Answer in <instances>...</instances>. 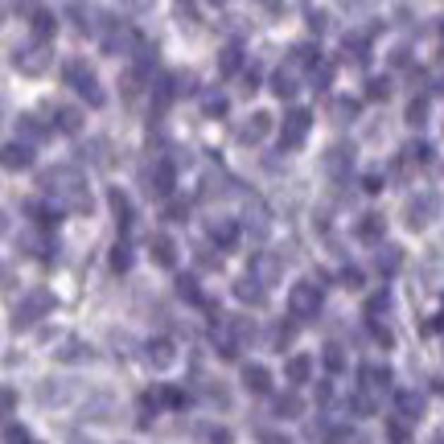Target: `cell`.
<instances>
[{"instance_id":"1","label":"cell","mask_w":444,"mask_h":444,"mask_svg":"<svg viewBox=\"0 0 444 444\" xmlns=\"http://www.w3.org/2000/svg\"><path fill=\"white\" fill-rule=\"evenodd\" d=\"M42 186H46V193H58L66 210H91V189L83 186L78 169H66V164L46 169L42 173Z\"/></svg>"},{"instance_id":"2","label":"cell","mask_w":444,"mask_h":444,"mask_svg":"<svg viewBox=\"0 0 444 444\" xmlns=\"http://www.w3.org/2000/svg\"><path fill=\"white\" fill-rule=\"evenodd\" d=\"M62 78H66V83H71V87L83 95L91 107H103V103H107V95H103V87H99V74H95L83 58L66 62V66H62Z\"/></svg>"},{"instance_id":"3","label":"cell","mask_w":444,"mask_h":444,"mask_svg":"<svg viewBox=\"0 0 444 444\" xmlns=\"http://www.w3.org/2000/svg\"><path fill=\"white\" fill-rule=\"evenodd\" d=\"M288 313H292L296 321L317 317V313H321V288H317V284H292V288H288Z\"/></svg>"},{"instance_id":"4","label":"cell","mask_w":444,"mask_h":444,"mask_svg":"<svg viewBox=\"0 0 444 444\" xmlns=\"http://www.w3.org/2000/svg\"><path fill=\"white\" fill-rule=\"evenodd\" d=\"M308 128H313V116L304 112V107H296V112H288L280 124V148L284 152H292V148H301L304 136H308Z\"/></svg>"},{"instance_id":"5","label":"cell","mask_w":444,"mask_h":444,"mask_svg":"<svg viewBox=\"0 0 444 444\" xmlns=\"http://www.w3.org/2000/svg\"><path fill=\"white\" fill-rule=\"evenodd\" d=\"M49 308H54V296L49 292H29L21 304H17V313H13V321L17 325H33L37 317H46Z\"/></svg>"},{"instance_id":"6","label":"cell","mask_w":444,"mask_h":444,"mask_svg":"<svg viewBox=\"0 0 444 444\" xmlns=\"http://www.w3.org/2000/svg\"><path fill=\"white\" fill-rule=\"evenodd\" d=\"M432 214H436V198H432V193H416V198L407 202V227H412V231H424V227L432 222Z\"/></svg>"},{"instance_id":"7","label":"cell","mask_w":444,"mask_h":444,"mask_svg":"<svg viewBox=\"0 0 444 444\" xmlns=\"http://www.w3.org/2000/svg\"><path fill=\"white\" fill-rule=\"evenodd\" d=\"M173 181H177V173H173V164H169V161L152 164V173H148V189H152L157 198H169V193H173Z\"/></svg>"},{"instance_id":"8","label":"cell","mask_w":444,"mask_h":444,"mask_svg":"<svg viewBox=\"0 0 444 444\" xmlns=\"http://www.w3.org/2000/svg\"><path fill=\"white\" fill-rule=\"evenodd\" d=\"M243 387H247V391H256V395L272 391V371H268V366H259V362H247V366H243Z\"/></svg>"},{"instance_id":"9","label":"cell","mask_w":444,"mask_h":444,"mask_svg":"<svg viewBox=\"0 0 444 444\" xmlns=\"http://www.w3.org/2000/svg\"><path fill=\"white\" fill-rule=\"evenodd\" d=\"M148 251H152V259H157V268H177V247H173L169 234H152Z\"/></svg>"},{"instance_id":"10","label":"cell","mask_w":444,"mask_h":444,"mask_svg":"<svg viewBox=\"0 0 444 444\" xmlns=\"http://www.w3.org/2000/svg\"><path fill=\"white\" fill-rule=\"evenodd\" d=\"M350 164H354V148H346V144H333V148L325 152V173L329 177H342Z\"/></svg>"},{"instance_id":"11","label":"cell","mask_w":444,"mask_h":444,"mask_svg":"<svg viewBox=\"0 0 444 444\" xmlns=\"http://www.w3.org/2000/svg\"><path fill=\"white\" fill-rule=\"evenodd\" d=\"M25 214H33V222L42 227V231H49V227H58V214H62V206H49V202H25Z\"/></svg>"},{"instance_id":"12","label":"cell","mask_w":444,"mask_h":444,"mask_svg":"<svg viewBox=\"0 0 444 444\" xmlns=\"http://www.w3.org/2000/svg\"><path fill=\"white\" fill-rule=\"evenodd\" d=\"M308 374H313V358H308V354H292V358L284 362V378H288V383H308Z\"/></svg>"},{"instance_id":"13","label":"cell","mask_w":444,"mask_h":444,"mask_svg":"<svg viewBox=\"0 0 444 444\" xmlns=\"http://www.w3.org/2000/svg\"><path fill=\"white\" fill-rule=\"evenodd\" d=\"M395 407H399L403 420H420V416H424V395H416V391H399Z\"/></svg>"},{"instance_id":"14","label":"cell","mask_w":444,"mask_h":444,"mask_svg":"<svg viewBox=\"0 0 444 444\" xmlns=\"http://www.w3.org/2000/svg\"><path fill=\"white\" fill-rule=\"evenodd\" d=\"M17 66H21L25 74H37V71H46V46L17 49Z\"/></svg>"},{"instance_id":"15","label":"cell","mask_w":444,"mask_h":444,"mask_svg":"<svg viewBox=\"0 0 444 444\" xmlns=\"http://www.w3.org/2000/svg\"><path fill=\"white\" fill-rule=\"evenodd\" d=\"M399 263H403V251H399L395 243L378 247V256H374V268H378L383 276H391V272H399Z\"/></svg>"},{"instance_id":"16","label":"cell","mask_w":444,"mask_h":444,"mask_svg":"<svg viewBox=\"0 0 444 444\" xmlns=\"http://www.w3.org/2000/svg\"><path fill=\"white\" fill-rule=\"evenodd\" d=\"M387 234V222H383V214H366L362 222H358V239L362 243H378Z\"/></svg>"},{"instance_id":"17","label":"cell","mask_w":444,"mask_h":444,"mask_svg":"<svg viewBox=\"0 0 444 444\" xmlns=\"http://www.w3.org/2000/svg\"><path fill=\"white\" fill-rule=\"evenodd\" d=\"M148 362H152V366H157V371H169V366H173V362H177V354H173V342H152V346H148Z\"/></svg>"},{"instance_id":"18","label":"cell","mask_w":444,"mask_h":444,"mask_svg":"<svg viewBox=\"0 0 444 444\" xmlns=\"http://www.w3.org/2000/svg\"><path fill=\"white\" fill-rule=\"evenodd\" d=\"M210 239L218 247H231L234 239H239V227H234V218H214L210 222Z\"/></svg>"},{"instance_id":"19","label":"cell","mask_w":444,"mask_h":444,"mask_svg":"<svg viewBox=\"0 0 444 444\" xmlns=\"http://www.w3.org/2000/svg\"><path fill=\"white\" fill-rule=\"evenodd\" d=\"M107 202H112V214H116V222L124 227V231H128V227H132V202L124 198V189H112V193H107Z\"/></svg>"},{"instance_id":"20","label":"cell","mask_w":444,"mask_h":444,"mask_svg":"<svg viewBox=\"0 0 444 444\" xmlns=\"http://www.w3.org/2000/svg\"><path fill=\"white\" fill-rule=\"evenodd\" d=\"M276 272H280L276 256H256V259H251V276H256L259 284H272V280H276Z\"/></svg>"},{"instance_id":"21","label":"cell","mask_w":444,"mask_h":444,"mask_svg":"<svg viewBox=\"0 0 444 444\" xmlns=\"http://www.w3.org/2000/svg\"><path fill=\"white\" fill-rule=\"evenodd\" d=\"M301 412H304V399L296 395V391H288V395L276 399V416H280V420H301Z\"/></svg>"},{"instance_id":"22","label":"cell","mask_w":444,"mask_h":444,"mask_svg":"<svg viewBox=\"0 0 444 444\" xmlns=\"http://www.w3.org/2000/svg\"><path fill=\"white\" fill-rule=\"evenodd\" d=\"M234 296L247 304H263V284L256 280V276H243V280L234 284Z\"/></svg>"},{"instance_id":"23","label":"cell","mask_w":444,"mask_h":444,"mask_svg":"<svg viewBox=\"0 0 444 444\" xmlns=\"http://www.w3.org/2000/svg\"><path fill=\"white\" fill-rule=\"evenodd\" d=\"M29 164H33L29 144H8L4 148V169H29Z\"/></svg>"},{"instance_id":"24","label":"cell","mask_w":444,"mask_h":444,"mask_svg":"<svg viewBox=\"0 0 444 444\" xmlns=\"http://www.w3.org/2000/svg\"><path fill=\"white\" fill-rule=\"evenodd\" d=\"M243 66V46H222V54H218V74H234Z\"/></svg>"},{"instance_id":"25","label":"cell","mask_w":444,"mask_h":444,"mask_svg":"<svg viewBox=\"0 0 444 444\" xmlns=\"http://www.w3.org/2000/svg\"><path fill=\"white\" fill-rule=\"evenodd\" d=\"M49 33H54V13L37 8V13H33V37H37V46H46Z\"/></svg>"},{"instance_id":"26","label":"cell","mask_w":444,"mask_h":444,"mask_svg":"<svg viewBox=\"0 0 444 444\" xmlns=\"http://www.w3.org/2000/svg\"><path fill=\"white\" fill-rule=\"evenodd\" d=\"M292 62H296V66H308V71H313V66H321V49L304 42V46L292 49Z\"/></svg>"},{"instance_id":"27","label":"cell","mask_w":444,"mask_h":444,"mask_svg":"<svg viewBox=\"0 0 444 444\" xmlns=\"http://www.w3.org/2000/svg\"><path fill=\"white\" fill-rule=\"evenodd\" d=\"M362 378H366V387H371V391H378V387L387 391V387H391V371H387V366H366Z\"/></svg>"},{"instance_id":"28","label":"cell","mask_w":444,"mask_h":444,"mask_svg":"<svg viewBox=\"0 0 444 444\" xmlns=\"http://www.w3.org/2000/svg\"><path fill=\"white\" fill-rule=\"evenodd\" d=\"M177 296L189 304H202V288H198V280L193 276H177Z\"/></svg>"},{"instance_id":"29","label":"cell","mask_w":444,"mask_h":444,"mask_svg":"<svg viewBox=\"0 0 444 444\" xmlns=\"http://www.w3.org/2000/svg\"><path fill=\"white\" fill-rule=\"evenodd\" d=\"M268 128H272V116H268V112H256L243 136H247V140H259V136H268Z\"/></svg>"},{"instance_id":"30","label":"cell","mask_w":444,"mask_h":444,"mask_svg":"<svg viewBox=\"0 0 444 444\" xmlns=\"http://www.w3.org/2000/svg\"><path fill=\"white\" fill-rule=\"evenodd\" d=\"M272 91L280 95V99L296 95V78H292V71H276V78H272Z\"/></svg>"},{"instance_id":"31","label":"cell","mask_w":444,"mask_h":444,"mask_svg":"<svg viewBox=\"0 0 444 444\" xmlns=\"http://www.w3.org/2000/svg\"><path fill=\"white\" fill-rule=\"evenodd\" d=\"M231 333H234V346H243V342L256 337V325H251L247 317H231Z\"/></svg>"},{"instance_id":"32","label":"cell","mask_w":444,"mask_h":444,"mask_svg":"<svg viewBox=\"0 0 444 444\" xmlns=\"http://www.w3.org/2000/svg\"><path fill=\"white\" fill-rule=\"evenodd\" d=\"M308 83H313L317 91H325L329 83H333V66H329V62H321V66H313V71H308Z\"/></svg>"},{"instance_id":"33","label":"cell","mask_w":444,"mask_h":444,"mask_svg":"<svg viewBox=\"0 0 444 444\" xmlns=\"http://www.w3.org/2000/svg\"><path fill=\"white\" fill-rule=\"evenodd\" d=\"M58 128H62V132H78V128H83V116H78L74 107H58Z\"/></svg>"},{"instance_id":"34","label":"cell","mask_w":444,"mask_h":444,"mask_svg":"<svg viewBox=\"0 0 444 444\" xmlns=\"http://www.w3.org/2000/svg\"><path fill=\"white\" fill-rule=\"evenodd\" d=\"M112 268H116V272H128V268H132V247H128V243H116V247H112Z\"/></svg>"},{"instance_id":"35","label":"cell","mask_w":444,"mask_h":444,"mask_svg":"<svg viewBox=\"0 0 444 444\" xmlns=\"http://www.w3.org/2000/svg\"><path fill=\"white\" fill-rule=\"evenodd\" d=\"M407 124H412V128L428 124V99H412V107H407Z\"/></svg>"},{"instance_id":"36","label":"cell","mask_w":444,"mask_h":444,"mask_svg":"<svg viewBox=\"0 0 444 444\" xmlns=\"http://www.w3.org/2000/svg\"><path fill=\"white\" fill-rule=\"evenodd\" d=\"M391 95V78H371L366 83V99H387Z\"/></svg>"},{"instance_id":"37","label":"cell","mask_w":444,"mask_h":444,"mask_svg":"<svg viewBox=\"0 0 444 444\" xmlns=\"http://www.w3.org/2000/svg\"><path fill=\"white\" fill-rule=\"evenodd\" d=\"M4 440H8V444H37V440H33V436L21 428V424H8V428H4Z\"/></svg>"},{"instance_id":"38","label":"cell","mask_w":444,"mask_h":444,"mask_svg":"<svg viewBox=\"0 0 444 444\" xmlns=\"http://www.w3.org/2000/svg\"><path fill=\"white\" fill-rule=\"evenodd\" d=\"M333 116H337V119H354V116H358V103H354V99H337V103H333Z\"/></svg>"},{"instance_id":"39","label":"cell","mask_w":444,"mask_h":444,"mask_svg":"<svg viewBox=\"0 0 444 444\" xmlns=\"http://www.w3.org/2000/svg\"><path fill=\"white\" fill-rule=\"evenodd\" d=\"M325 366H329V371H342V366H346V354H342V346H325Z\"/></svg>"},{"instance_id":"40","label":"cell","mask_w":444,"mask_h":444,"mask_svg":"<svg viewBox=\"0 0 444 444\" xmlns=\"http://www.w3.org/2000/svg\"><path fill=\"white\" fill-rule=\"evenodd\" d=\"M342 284L346 288H362V272L358 268H342Z\"/></svg>"},{"instance_id":"41","label":"cell","mask_w":444,"mask_h":444,"mask_svg":"<svg viewBox=\"0 0 444 444\" xmlns=\"http://www.w3.org/2000/svg\"><path fill=\"white\" fill-rule=\"evenodd\" d=\"M222 112H227V99H222V95H210V99H206V116H222Z\"/></svg>"},{"instance_id":"42","label":"cell","mask_w":444,"mask_h":444,"mask_svg":"<svg viewBox=\"0 0 444 444\" xmlns=\"http://www.w3.org/2000/svg\"><path fill=\"white\" fill-rule=\"evenodd\" d=\"M164 218H169V222H181V218H186V202H169V206H164Z\"/></svg>"},{"instance_id":"43","label":"cell","mask_w":444,"mask_h":444,"mask_svg":"<svg viewBox=\"0 0 444 444\" xmlns=\"http://www.w3.org/2000/svg\"><path fill=\"white\" fill-rule=\"evenodd\" d=\"M206 444H231V432H227V428H210V432H206Z\"/></svg>"},{"instance_id":"44","label":"cell","mask_w":444,"mask_h":444,"mask_svg":"<svg viewBox=\"0 0 444 444\" xmlns=\"http://www.w3.org/2000/svg\"><path fill=\"white\" fill-rule=\"evenodd\" d=\"M350 407H354V412H362V416H371V412H374V403H371L366 395H354V399H350Z\"/></svg>"},{"instance_id":"45","label":"cell","mask_w":444,"mask_h":444,"mask_svg":"<svg viewBox=\"0 0 444 444\" xmlns=\"http://www.w3.org/2000/svg\"><path fill=\"white\" fill-rule=\"evenodd\" d=\"M366 193H378V189H383V173H366Z\"/></svg>"},{"instance_id":"46","label":"cell","mask_w":444,"mask_h":444,"mask_svg":"<svg viewBox=\"0 0 444 444\" xmlns=\"http://www.w3.org/2000/svg\"><path fill=\"white\" fill-rule=\"evenodd\" d=\"M58 358H78V342L66 337V342H62V350H58Z\"/></svg>"},{"instance_id":"47","label":"cell","mask_w":444,"mask_h":444,"mask_svg":"<svg viewBox=\"0 0 444 444\" xmlns=\"http://www.w3.org/2000/svg\"><path fill=\"white\" fill-rule=\"evenodd\" d=\"M387 432H391V440L395 444H407V428H403V424H391Z\"/></svg>"},{"instance_id":"48","label":"cell","mask_w":444,"mask_h":444,"mask_svg":"<svg viewBox=\"0 0 444 444\" xmlns=\"http://www.w3.org/2000/svg\"><path fill=\"white\" fill-rule=\"evenodd\" d=\"M378 308H387V292H378V296L366 301V313H378Z\"/></svg>"},{"instance_id":"49","label":"cell","mask_w":444,"mask_h":444,"mask_svg":"<svg viewBox=\"0 0 444 444\" xmlns=\"http://www.w3.org/2000/svg\"><path fill=\"white\" fill-rule=\"evenodd\" d=\"M308 25H313V29L321 33V29H325V13H317V8H308Z\"/></svg>"},{"instance_id":"50","label":"cell","mask_w":444,"mask_h":444,"mask_svg":"<svg viewBox=\"0 0 444 444\" xmlns=\"http://www.w3.org/2000/svg\"><path fill=\"white\" fill-rule=\"evenodd\" d=\"M21 124H25V132H29V136H42V124H37L33 116H21Z\"/></svg>"},{"instance_id":"51","label":"cell","mask_w":444,"mask_h":444,"mask_svg":"<svg viewBox=\"0 0 444 444\" xmlns=\"http://www.w3.org/2000/svg\"><path fill=\"white\" fill-rule=\"evenodd\" d=\"M259 440H263V444H288V440H284V436H276V432H263Z\"/></svg>"},{"instance_id":"52","label":"cell","mask_w":444,"mask_h":444,"mask_svg":"<svg viewBox=\"0 0 444 444\" xmlns=\"http://www.w3.org/2000/svg\"><path fill=\"white\" fill-rule=\"evenodd\" d=\"M440 37H444V25H440Z\"/></svg>"}]
</instances>
